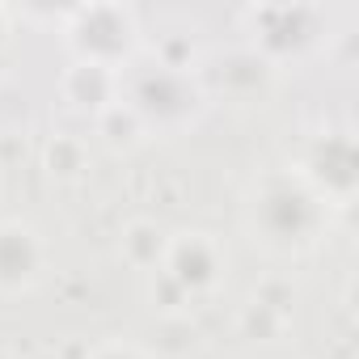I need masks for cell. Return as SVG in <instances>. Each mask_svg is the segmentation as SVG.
Segmentation results:
<instances>
[{"mask_svg":"<svg viewBox=\"0 0 359 359\" xmlns=\"http://www.w3.org/2000/svg\"><path fill=\"white\" fill-rule=\"evenodd\" d=\"M250 224L271 250H304L317 241L321 208L304 182H292V177L275 173L258 187V195L250 203Z\"/></svg>","mask_w":359,"mask_h":359,"instance_id":"obj_1","label":"cell"},{"mask_svg":"<svg viewBox=\"0 0 359 359\" xmlns=\"http://www.w3.org/2000/svg\"><path fill=\"white\" fill-rule=\"evenodd\" d=\"M43 279V241L30 224L5 220L0 224V292L18 296Z\"/></svg>","mask_w":359,"mask_h":359,"instance_id":"obj_2","label":"cell"},{"mask_svg":"<svg viewBox=\"0 0 359 359\" xmlns=\"http://www.w3.org/2000/svg\"><path fill=\"white\" fill-rule=\"evenodd\" d=\"M182 245L191 250V258H182L177 250H169V271H173V279L182 283V287H191V292L212 287V283L220 279V254H216V245H212L203 233H191V241H182Z\"/></svg>","mask_w":359,"mask_h":359,"instance_id":"obj_3","label":"cell"},{"mask_svg":"<svg viewBox=\"0 0 359 359\" xmlns=\"http://www.w3.org/2000/svg\"><path fill=\"white\" fill-rule=\"evenodd\" d=\"M93 359H144V355H140L135 346H102Z\"/></svg>","mask_w":359,"mask_h":359,"instance_id":"obj_4","label":"cell"}]
</instances>
